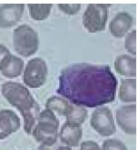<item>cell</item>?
<instances>
[{
	"instance_id": "cell-1",
	"label": "cell",
	"mask_w": 138,
	"mask_h": 150,
	"mask_svg": "<svg viewBox=\"0 0 138 150\" xmlns=\"http://www.w3.org/2000/svg\"><path fill=\"white\" fill-rule=\"evenodd\" d=\"M117 86L108 65L76 63L62 70L57 92L75 105L94 107L113 101Z\"/></svg>"
},
{
	"instance_id": "cell-2",
	"label": "cell",
	"mask_w": 138,
	"mask_h": 150,
	"mask_svg": "<svg viewBox=\"0 0 138 150\" xmlns=\"http://www.w3.org/2000/svg\"><path fill=\"white\" fill-rule=\"evenodd\" d=\"M1 92L8 102L21 113L24 130L31 134L38 120L40 108L30 91L21 83L8 81L2 85Z\"/></svg>"
},
{
	"instance_id": "cell-3",
	"label": "cell",
	"mask_w": 138,
	"mask_h": 150,
	"mask_svg": "<svg viewBox=\"0 0 138 150\" xmlns=\"http://www.w3.org/2000/svg\"><path fill=\"white\" fill-rule=\"evenodd\" d=\"M38 122L33 129V135L42 145L51 147L57 141L59 121L51 110L47 108L39 114Z\"/></svg>"
},
{
	"instance_id": "cell-4",
	"label": "cell",
	"mask_w": 138,
	"mask_h": 150,
	"mask_svg": "<svg viewBox=\"0 0 138 150\" xmlns=\"http://www.w3.org/2000/svg\"><path fill=\"white\" fill-rule=\"evenodd\" d=\"M16 52L24 57L33 55L38 48V33L30 25L23 24L14 30L13 34Z\"/></svg>"
},
{
	"instance_id": "cell-5",
	"label": "cell",
	"mask_w": 138,
	"mask_h": 150,
	"mask_svg": "<svg viewBox=\"0 0 138 150\" xmlns=\"http://www.w3.org/2000/svg\"><path fill=\"white\" fill-rule=\"evenodd\" d=\"M111 4H90L83 16L84 26L88 32L96 33L105 29L108 20V8Z\"/></svg>"
},
{
	"instance_id": "cell-6",
	"label": "cell",
	"mask_w": 138,
	"mask_h": 150,
	"mask_svg": "<svg viewBox=\"0 0 138 150\" xmlns=\"http://www.w3.org/2000/svg\"><path fill=\"white\" fill-rule=\"evenodd\" d=\"M47 67L46 62L39 57L29 60L24 71L25 84L31 88H38L46 81Z\"/></svg>"
},
{
	"instance_id": "cell-7",
	"label": "cell",
	"mask_w": 138,
	"mask_h": 150,
	"mask_svg": "<svg viewBox=\"0 0 138 150\" xmlns=\"http://www.w3.org/2000/svg\"><path fill=\"white\" fill-rule=\"evenodd\" d=\"M90 123L92 127L102 136H110L117 131L113 113L108 107L96 109L92 113Z\"/></svg>"
},
{
	"instance_id": "cell-8",
	"label": "cell",
	"mask_w": 138,
	"mask_h": 150,
	"mask_svg": "<svg viewBox=\"0 0 138 150\" xmlns=\"http://www.w3.org/2000/svg\"><path fill=\"white\" fill-rule=\"evenodd\" d=\"M116 121L119 127L125 133H137V105L122 106L116 111Z\"/></svg>"
},
{
	"instance_id": "cell-9",
	"label": "cell",
	"mask_w": 138,
	"mask_h": 150,
	"mask_svg": "<svg viewBox=\"0 0 138 150\" xmlns=\"http://www.w3.org/2000/svg\"><path fill=\"white\" fill-rule=\"evenodd\" d=\"M24 4H3L0 5V28L12 27L21 21Z\"/></svg>"
},
{
	"instance_id": "cell-10",
	"label": "cell",
	"mask_w": 138,
	"mask_h": 150,
	"mask_svg": "<svg viewBox=\"0 0 138 150\" xmlns=\"http://www.w3.org/2000/svg\"><path fill=\"white\" fill-rule=\"evenodd\" d=\"M20 118L9 109L0 110V140L4 139L20 128Z\"/></svg>"
},
{
	"instance_id": "cell-11",
	"label": "cell",
	"mask_w": 138,
	"mask_h": 150,
	"mask_svg": "<svg viewBox=\"0 0 138 150\" xmlns=\"http://www.w3.org/2000/svg\"><path fill=\"white\" fill-rule=\"evenodd\" d=\"M133 23V18L127 12L119 13L113 18L109 24L111 34L117 38H121L130 30Z\"/></svg>"
},
{
	"instance_id": "cell-12",
	"label": "cell",
	"mask_w": 138,
	"mask_h": 150,
	"mask_svg": "<svg viewBox=\"0 0 138 150\" xmlns=\"http://www.w3.org/2000/svg\"><path fill=\"white\" fill-rule=\"evenodd\" d=\"M60 137L62 142L69 146L76 147L83 137V129L80 125L66 121L61 128Z\"/></svg>"
},
{
	"instance_id": "cell-13",
	"label": "cell",
	"mask_w": 138,
	"mask_h": 150,
	"mask_svg": "<svg viewBox=\"0 0 138 150\" xmlns=\"http://www.w3.org/2000/svg\"><path fill=\"white\" fill-rule=\"evenodd\" d=\"M116 72L121 76L130 77L137 76V58L128 54L118 57L114 62Z\"/></svg>"
},
{
	"instance_id": "cell-14",
	"label": "cell",
	"mask_w": 138,
	"mask_h": 150,
	"mask_svg": "<svg viewBox=\"0 0 138 150\" xmlns=\"http://www.w3.org/2000/svg\"><path fill=\"white\" fill-rule=\"evenodd\" d=\"M23 67V60L11 54L0 66V72L6 77L14 78L21 75Z\"/></svg>"
},
{
	"instance_id": "cell-15",
	"label": "cell",
	"mask_w": 138,
	"mask_h": 150,
	"mask_svg": "<svg viewBox=\"0 0 138 150\" xmlns=\"http://www.w3.org/2000/svg\"><path fill=\"white\" fill-rule=\"evenodd\" d=\"M118 96L120 100L123 102H136L137 79H121Z\"/></svg>"
},
{
	"instance_id": "cell-16",
	"label": "cell",
	"mask_w": 138,
	"mask_h": 150,
	"mask_svg": "<svg viewBox=\"0 0 138 150\" xmlns=\"http://www.w3.org/2000/svg\"><path fill=\"white\" fill-rule=\"evenodd\" d=\"M46 108L55 111L60 116L67 117L70 112L72 105H69V102L61 97L53 96L49 98L47 101Z\"/></svg>"
},
{
	"instance_id": "cell-17",
	"label": "cell",
	"mask_w": 138,
	"mask_h": 150,
	"mask_svg": "<svg viewBox=\"0 0 138 150\" xmlns=\"http://www.w3.org/2000/svg\"><path fill=\"white\" fill-rule=\"evenodd\" d=\"M31 18L36 21L46 19L51 13L52 4H27Z\"/></svg>"
},
{
	"instance_id": "cell-18",
	"label": "cell",
	"mask_w": 138,
	"mask_h": 150,
	"mask_svg": "<svg viewBox=\"0 0 138 150\" xmlns=\"http://www.w3.org/2000/svg\"><path fill=\"white\" fill-rule=\"evenodd\" d=\"M88 116V111L82 106L72 105L70 112L67 116V122L81 126Z\"/></svg>"
},
{
	"instance_id": "cell-19",
	"label": "cell",
	"mask_w": 138,
	"mask_h": 150,
	"mask_svg": "<svg viewBox=\"0 0 138 150\" xmlns=\"http://www.w3.org/2000/svg\"><path fill=\"white\" fill-rule=\"evenodd\" d=\"M125 48L128 52L137 54V30H134L129 33L125 39Z\"/></svg>"
},
{
	"instance_id": "cell-20",
	"label": "cell",
	"mask_w": 138,
	"mask_h": 150,
	"mask_svg": "<svg viewBox=\"0 0 138 150\" xmlns=\"http://www.w3.org/2000/svg\"><path fill=\"white\" fill-rule=\"evenodd\" d=\"M101 150H128L125 144L121 141L116 139H109L103 142Z\"/></svg>"
},
{
	"instance_id": "cell-21",
	"label": "cell",
	"mask_w": 138,
	"mask_h": 150,
	"mask_svg": "<svg viewBox=\"0 0 138 150\" xmlns=\"http://www.w3.org/2000/svg\"><path fill=\"white\" fill-rule=\"evenodd\" d=\"M58 8L61 11L68 15L76 14L81 9V4H58Z\"/></svg>"
},
{
	"instance_id": "cell-22",
	"label": "cell",
	"mask_w": 138,
	"mask_h": 150,
	"mask_svg": "<svg viewBox=\"0 0 138 150\" xmlns=\"http://www.w3.org/2000/svg\"><path fill=\"white\" fill-rule=\"evenodd\" d=\"M80 150H100V149L96 142L89 141L81 143Z\"/></svg>"
},
{
	"instance_id": "cell-23",
	"label": "cell",
	"mask_w": 138,
	"mask_h": 150,
	"mask_svg": "<svg viewBox=\"0 0 138 150\" xmlns=\"http://www.w3.org/2000/svg\"><path fill=\"white\" fill-rule=\"evenodd\" d=\"M11 54L6 47L0 44V66Z\"/></svg>"
},
{
	"instance_id": "cell-24",
	"label": "cell",
	"mask_w": 138,
	"mask_h": 150,
	"mask_svg": "<svg viewBox=\"0 0 138 150\" xmlns=\"http://www.w3.org/2000/svg\"><path fill=\"white\" fill-rule=\"evenodd\" d=\"M57 150H72L69 146H60Z\"/></svg>"
}]
</instances>
